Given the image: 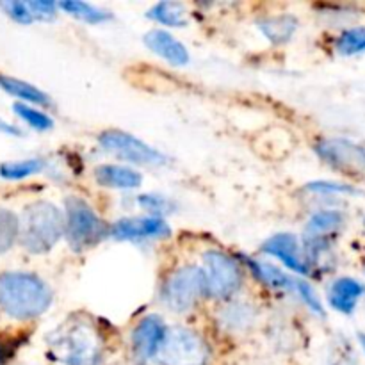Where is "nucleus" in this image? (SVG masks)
<instances>
[{
  "mask_svg": "<svg viewBox=\"0 0 365 365\" xmlns=\"http://www.w3.org/2000/svg\"><path fill=\"white\" fill-rule=\"evenodd\" d=\"M53 359L64 365H100L103 339L84 317L68 319L48 341Z\"/></svg>",
  "mask_w": 365,
  "mask_h": 365,
  "instance_id": "obj_1",
  "label": "nucleus"
},
{
  "mask_svg": "<svg viewBox=\"0 0 365 365\" xmlns=\"http://www.w3.org/2000/svg\"><path fill=\"white\" fill-rule=\"evenodd\" d=\"M52 303L48 287L29 273L0 274V309L14 319L27 321L41 316Z\"/></svg>",
  "mask_w": 365,
  "mask_h": 365,
  "instance_id": "obj_2",
  "label": "nucleus"
},
{
  "mask_svg": "<svg viewBox=\"0 0 365 365\" xmlns=\"http://www.w3.org/2000/svg\"><path fill=\"white\" fill-rule=\"evenodd\" d=\"M66 230V220L56 205L36 202L24 210L20 221V241L29 252L45 253L52 250Z\"/></svg>",
  "mask_w": 365,
  "mask_h": 365,
  "instance_id": "obj_3",
  "label": "nucleus"
},
{
  "mask_svg": "<svg viewBox=\"0 0 365 365\" xmlns=\"http://www.w3.org/2000/svg\"><path fill=\"white\" fill-rule=\"evenodd\" d=\"M109 228L98 214L82 198L66 200V237L73 250L95 246L107 235Z\"/></svg>",
  "mask_w": 365,
  "mask_h": 365,
  "instance_id": "obj_4",
  "label": "nucleus"
},
{
  "mask_svg": "<svg viewBox=\"0 0 365 365\" xmlns=\"http://www.w3.org/2000/svg\"><path fill=\"white\" fill-rule=\"evenodd\" d=\"M157 359L160 365H207L209 348L195 331L187 328H173L166 334Z\"/></svg>",
  "mask_w": 365,
  "mask_h": 365,
  "instance_id": "obj_5",
  "label": "nucleus"
},
{
  "mask_svg": "<svg viewBox=\"0 0 365 365\" xmlns=\"http://www.w3.org/2000/svg\"><path fill=\"white\" fill-rule=\"evenodd\" d=\"M207 294V284L203 269L195 266H185L175 271L164 285L163 298L171 310L185 312L191 310Z\"/></svg>",
  "mask_w": 365,
  "mask_h": 365,
  "instance_id": "obj_6",
  "label": "nucleus"
},
{
  "mask_svg": "<svg viewBox=\"0 0 365 365\" xmlns=\"http://www.w3.org/2000/svg\"><path fill=\"white\" fill-rule=\"evenodd\" d=\"M203 274H205L207 296L230 298L241 287L242 274L237 262L221 252H207L203 255Z\"/></svg>",
  "mask_w": 365,
  "mask_h": 365,
  "instance_id": "obj_7",
  "label": "nucleus"
},
{
  "mask_svg": "<svg viewBox=\"0 0 365 365\" xmlns=\"http://www.w3.org/2000/svg\"><path fill=\"white\" fill-rule=\"evenodd\" d=\"M100 145L103 150L116 155L118 159L128 160L134 164H145V166H159L166 163V157L143 143L141 139L127 134L121 130H107L100 135Z\"/></svg>",
  "mask_w": 365,
  "mask_h": 365,
  "instance_id": "obj_8",
  "label": "nucleus"
},
{
  "mask_svg": "<svg viewBox=\"0 0 365 365\" xmlns=\"http://www.w3.org/2000/svg\"><path fill=\"white\" fill-rule=\"evenodd\" d=\"M316 152L328 166L346 175H360L365 171V150L348 139H323Z\"/></svg>",
  "mask_w": 365,
  "mask_h": 365,
  "instance_id": "obj_9",
  "label": "nucleus"
},
{
  "mask_svg": "<svg viewBox=\"0 0 365 365\" xmlns=\"http://www.w3.org/2000/svg\"><path fill=\"white\" fill-rule=\"evenodd\" d=\"M166 327H164L160 317H145L132 334V351H134L135 360L145 364L153 356H157L164 339H166Z\"/></svg>",
  "mask_w": 365,
  "mask_h": 365,
  "instance_id": "obj_10",
  "label": "nucleus"
},
{
  "mask_svg": "<svg viewBox=\"0 0 365 365\" xmlns=\"http://www.w3.org/2000/svg\"><path fill=\"white\" fill-rule=\"evenodd\" d=\"M171 234L170 227L160 217H125L113 228L110 235L120 241H139V239H163Z\"/></svg>",
  "mask_w": 365,
  "mask_h": 365,
  "instance_id": "obj_11",
  "label": "nucleus"
},
{
  "mask_svg": "<svg viewBox=\"0 0 365 365\" xmlns=\"http://www.w3.org/2000/svg\"><path fill=\"white\" fill-rule=\"evenodd\" d=\"M264 253L267 255L277 257L278 260L285 264L289 269L296 271V273H309V266L305 264V257L299 252L298 239L292 234H278L271 237L269 241L264 242L262 246Z\"/></svg>",
  "mask_w": 365,
  "mask_h": 365,
  "instance_id": "obj_12",
  "label": "nucleus"
},
{
  "mask_svg": "<svg viewBox=\"0 0 365 365\" xmlns=\"http://www.w3.org/2000/svg\"><path fill=\"white\" fill-rule=\"evenodd\" d=\"M145 45L152 50L153 53L163 57L168 63L175 64V66H184L189 63V52L173 34L166 31H150L145 36Z\"/></svg>",
  "mask_w": 365,
  "mask_h": 365,
  "instance_id": "obj_13",
  "label": "nucleus"
},
{
  "mask_svg": "<svg viewBox=\"0 0 365 365\" xmlns=\"http://www.w3.org/2000/svg\"><path fill=\"white\" fill-rule=\"evenodd\" d=\"M95 178L100 185L110 189H135L143 182V177L135 170L127 166H114V164H103L96 168Z\"/></svg>",
  "mask_w": 365,
  "mask_h": 365,
  "instance_id": "obj_14",
  "label": "nucleus"
},
{
  "mask_svg": "<svg viewBox=\"0 0 365 365\" xmlns=\"http://www.w3.org/2000/svg\"><path fill=\"white\" fill-rule=\"evenodd\" d=\"M364 294V285L353 278H341L330 289V303L342 314H351L356 302Z\"/></svg>",
  "mask_w": 365,
  "mask_h": 365,
  "instance_id": "obj_15",
  "label": "nucleus"
},
{
  "mask_svg": "<svg viewBox=\"0 0 365 365\" xmlns=\"http://www.w3.org/2000/svg\"><path fill=\"white\" fill-rule=\"evenodd\" d=\"M259 27L271 43L284 45L294 36L296 29H298V20L291 14H282V16L266 18L264 21H260Z\"/></svg>",
  "mask_w": 365,
  "mask_h": 365,
  "instance_id": "obj_16",
  "label": "nucleus"
},
{
  "mask_svg": "<svg viewBox=\"0 0 365 365\" xmlns=\"http://www.w3.org/2000/svg\"><path fill=\"white\" fill-rule=\"evenodd\" d=\"M342 223L344 220L341 212L324 210V212L314 214L307 225V239H327L331 232L339 230Z\"/></svg>",
  "mask_w": 365,
  "mask_h": 365,
  "instance_id": "obj_17",
  "label": "nucleus"
},
{
  "mask_svg": "<svg viewBox=\"0 0 365 365\" xmlns=\"http://www.w3.org/2000/svg\"><path fill=\"white\" fill-rule=\"evenodd\" d=\"M0 86L6 89L7 93H11L16 98L25 100L29 103H36V106H48L50 100L48 96L45 95L43 91H39L38 88H34L32 84H27L24 81H18V78H11V77H4L0 75Z\"/></svg>",
  "mask_w": 365,
  "mask_h": 365,
  "instance_id": "obj_18",
  "label": "nucleus"
},
{
  "mask_svg": "<svg viewBox=\"0 0 365 365\" xmlns=\"http://www.w3.org/2000/svg\"><path fill=\"white\" fill-rule=\"evenodd\" d=\"M148 16L170 27H180L187 21V9L182 2H159L148 11Z\"/></svg>",
  "mask_w": 365,
  "mask_h": 365,
  "instance_id": "obj_19",
  "label": "nucleus"
},
{
  "mask_svg": "<svg viewBox=\"0 0 365 365\" xmlns=\"http://www.w3.org/2000/svg\"><path fill=\"white\" fill-rule=\"evenodd\" d=\"M59 7L66 11L68 14H71V16L88 21V24H102V21H107L110 18L107 11L98 9V7L91 6L88 2H78V0H64V2L59 4Z\"/></svg>",
  "mask_w": 365,
  "mask_h": 365,
  "instance_id": "obj_20",
  "label": "nucleus"
},
{
  "mask_svg": "<svg viewBox=\"0 0 365 365\" xmlns=\"http://www.w3.org/2000/svg\"><path fill=\"white\" fill-rule=\"evenodd\" d=\"M250 264L253 266V273H255L264 284L269 285V287H274V289L296 287V282L291 280L287 274H284L280 269H277V267L264 262H250Z\"/></svg>",
  "mask_w": 365,
  "mask_h": 365,
  "instance_id": "obj_21",
  "label": "nucleus"
},
{
  "mask_svg": "<svg viewBox=\"0 0 365 365\" xmlns=\"http://www.w3.org/2000/svg\"><path fill=\"white\" fill-rule=\"evenodd\" d=\"M20 237V221L11 210L0 209V253H6Z\"/></svg>",
  "mask_w": 365,
  "mask_h": 365,
  "instance_id": "obj_22",
  "label": "nucleus"
},
{
  "mask_svg": "<svg viewBox=\"0 0 365 365\" xmlns=\"http://www.w3.org/2000/svg\"><path fill=\"white\" fill-rule=\"evenodd\" d=\"M337 50L342 56H355L365 52V27L348 29L337 39Z\"/></svg>",
  "mask_w": 365,
  "mask_h": 365,
  "instance_id": "obj_23",
  "label": "nucleus"
},
{
  "mask_svg": "<svg viewBox=\"0 0 365 365\" xmlns=\"http://www.w3.org/2000/svg\"><path fill=\"white\" fill-rule=\"evenodd\" d=\"M253 317H255V312L252 310V307L237 303V305H232L225 310L223 323L230 330H241V328H248L252 324Z\"/></svg>",
  "mask_w": 365,
  "mask_h": 365,
  "instance_id": "obj_24",
  "label": "nucleus"
},
{
  "mask_svg": "<svg viewBox=\"0 0 365 365\" xmlns=\"http://www.w3.org/2000/svg\"><path fill=\"white\" fill-rule=\"evenodd\" d=\"M45 163L39 159H29V160H20V163H9V164H4L0 168V175L6 178H25L29 175H34L39 173L43 170Z\"/></svg>",
  "mask_w": 365,
  "mask_h": 365,
  "instance_id": "obj_25",
  "label": "nucleus"
},
{
  "mask_svg": "<svg viewBox=\"0 0 365 365\" xmlns=\"http://www.w3.org/2000/svg\"><path fill=\"white\" fill-rule=\"evenodd\" d=\"M14 110H16V113L20 114V118H24L31 127L38 128V130H48V128H52V120H50L45 113L34 109V107H29L25 106V103H16V106H14Z\"/></svg>",
  "mask_w": 365,
  "mask_h": 365,
  "instance_id": "obj_26",
  "label": "nucleus"
},
{
  "mask_svg": "<svg viewBox=\"0 0 365 365\" xmlns=\"http://www.w3.org/2000/svg\"><path fill=\"white\" fill-rule=\"evenodd\" d=\"M2 7L7 11V14H9L11 18L21 21V24H29V21L34 20L27 2H6L2 4Z\"/></svg>",
  "mask_w": 365,
  "mask_h": 365,
  "instance_id": "obj_27",
  "label": "nucleus"
},
{
  "mask_svg": "<svg viewBox=\"0 0 365 365\" xmlns=\"http://www.w3.org/2000/svg\"><path fill=\"white\" fill-rule=\"evenodd\" d=\"M294 289H296V292L299 294V298L305 299V303L310 307V309L314 310V312L323 314V307H321L319 299H317V296L314 294V291H312V287H310V285H307L305 282H296Z\"/></svg>",
  "mask_w": 365,
  "mask_h": 365,
  "instance_id": "obj_28",
  "label": "nucleus"
},
{
  "mask_svg": "<svg viewBox=\"0 0 365 365\" xmlns=\"http://www.w3.org/2000/svg\"><path fill=\"white\" fill-rule=\"evenodd\" d=\"M29 9H31L32 16L34 18H43V20H48V18L56 16V4L52 2H27Z\"/></svg>",
  "mask_w": 365,
  "mask_h": 365,
  "instance_id": "obj_29",
  "label": "nucleus"
},
{
  "mask_svg": "<svg viewBox=\"0 0 365 365\" xmlns=\"http://www.w3.org/2000/svg\"><path fill=\"white\" fill-rule=\"evenodd\" d=\"M139 205L146 207V209H150L155 214H160L164 209H168V203L164 200L155 198V196H141L139 198Z\"/></svg>",
  "mask_w": 365,
  "mask_h": 365,
  "instance_id": "obj_30",
  "label": "nucleus"
},
{
  "mask_svg": "<svg viewBox=\"0 0 365 365\" xmlns=\"http://www.w3.org/2000/svg\"><path fill=\"white\" fill-rule=\"evenodd\" d=\"M360 341H362V346H364V349H365V335H360Z\"/></svg>",
  "mask_w": 365,
  "mask_h": 365,
  "instance_id": "obj_31",
  "label": "nucleus"
}]
</instances>
